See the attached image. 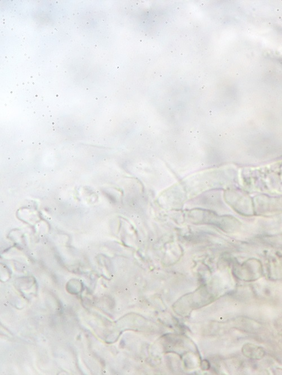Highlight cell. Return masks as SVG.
Here are the masks:
<instances>
[{
	"mask_svg": "<svg viewBox=\"0 0 282 375\" xmlns=\"http://www.w3.org/2000/svg\"><path fill=\"white\" fill-rule=\"evenodd\" d=\"M157 15H155V17H157Z\"/></svg>",
	"mask_w": 282,
	"mask_h": 375,
	"instance_id": "6da1fadb",
	"label": "cell"
}]
</instances>
